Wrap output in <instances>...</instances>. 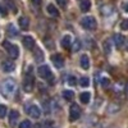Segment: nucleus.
<instances>
[{
    "label": "nucleus",
    "instance_id": "nucleus-1",
    "mask_svg": "<svg viewBox=\"0 0 128 128\" xmlns=\"http://www.w3.org/2000/svg\"><path fill=\"white\" fill-rule=\"evenodd\" d=\"M16 88H17V83L13 78H6L2 83V94L5 98H10L16 92Z\"/></svg>",
    "mask_w": 128,
    "mask_h": 128
},
{
    "label": "nucleus",
    "instance_id": "nucleus-2",
    "mask_svg": "<svg viewBox=\"0 0 128 128\" xmlns=\"http://www.w3.org/2000/svg\"><path fill=\"white\" fill-rule=\"evenodd\" d=\"M37 74H38V77L42 78V80H46V81H50V82L54 81V76H52V73H51V70H50V68L48 66L38 67Z\"/></svg>",
    "mask_w": 128,
    "mask_h": 128
},
{
    "label": "nucleus",
    "instance_id": "nucleus-3",
    "mask_svg": "<svg viewBox=\"0 0 128 128\" xmlns=\"http://www.w3.org/2000/svg\"><path fill=\"white\" fill-rule=\"evenodd\" d=\"M81 26H82L84 30H90V31H92V30L96 28L98 23H96V19H95L94 17L87 16V17H83V18L81 19Z\"/></svg>",
    "mask_w": 128,
    "mask_h": 128
},
{
    "label": "nucleus",
    "instance_id": "nucleus-4",
    "mask_svg": "<svg viewBox=\"0 0 128 128\" xmlns=\"http://www.w3.org/2000/svg\"><path fill=\"white\" fill-rule=\"evenodd\" d=\"M3 45H4L5 50L8 51V54H9L10 58H12V59H17V58H18V55H19L18 46H16V45H13V44H10L9 41H4Z\"/></svg>",
    "mask_w": 128,
    "mask_h": 128
},
{
    "label": "nucleus",
    "instance_id": "nucleus-5",
    "mask_svg": "<svg viewBox=\"0 0 128 128\" xmlns=\"http://www.w3.org/2000/svg\"><path fill=\"white\" fill-rule=\"evenodd\" d=\"M81 115V108L78 104H72L69 108V120L70 122H76Z\"/></svg>",
    "mask_w": 128,
    "mask_h": 128
},
{
    "label": "nucleus",
    "instance_id": "nucleus-6",
    "mask_svg": "<svg viewBox=\"0 0 128 128\" xmlns=\"http://www.w3.org/2000/svg\"><path fill=\"white\" fill-rule=\"evenodd\" d=\"M26 113L32 116V118H40V115H41V109L38 108L37 105H31L28 106V108L26 109Z\"/></svg>",
    "mask_w": 128,
    "mask_h": 128
},
{
    "label": "nucleus",
    "instance_id": "nucleus-7",
    "mask_svg": "<svg viewBox=\"0 0 128 128\" xmlns=\"http://www.w3.org/2000/svg\"><path fill=\"white\" fill-rule=\"evenodd\" d=\"M51 62H52V64L55 66V68H58V69H62V68L64 67V59L62 58L60 54L51 55Z\"/></svg>",
    "mask_w": 128,
    "mask_h": 128
},
{
    "label": "nucleus",
    "instance_id": "nucleus-8",
    "mask_svg": "<svg viewBox=\"0 0 128 128\" xmlns=\"http://www.w3.org/2000/svg\"><path fill=\"white\" fill-rule=\"evenodd\" d=\"M23 88L27 92H31L32 90H34V77H32L31 74L24 78V81H23Z\"/></svg>",
    "mask_w": 128,
    "mask_h": 128
},
{
    "label": "nucleus",
    "instance_id": "nucleus-9",
    "mask_svg": "<svg viewBox=\"0 0 128 128\" xmlns=\"http://www.w3.org/2000/svg\"><path fill=\"white\" fill-rule=\"evenodd\" d=\"M2 69L3 72L5 73H10V72H13L14 70V63L12 60H4L2 63Z\"/></svg>",
    "mask_w": 128,
    "mask_h": 128
},
{
    "label": "nucleus",
    "instance_id": "nucleus-10",
    "mask_svg": "<svg viewBox=\"0 0 128 128\" xmlns=\"http://www.w3.org/2000/svg\"><path fill=\"white\" fill-rule=\"evenodd\" d=\"M22 42H23V46L26 49H34V46H35V40L31 36H24Z\"/></svg>",
    "mask_w": 128,
    "mask_h": 128
},
{
    "label": "nucleus",
    "instance_id": "nucleus-11",
    "mask_svg": "<svg viewBox=\"0 0 128 128\" xmlns=\"http://www.w3.org/2000/svg\"><path fill=\"white\" fill-rule=\"evenodd\" d=\"M18 24H19V27L22 30H28V27H30V19L27 17H20L18 19Z\"/></svg>",
    "mask_w": 128,
    "mask_h": 128
},
{
    "label": "nucleus",
    "instance_id": "nucleus-12",
    "mask_svg": "<svg viewBox=\"0 0 128 128\" xmlns=\"http://www.w3.org/2000/svg\"><path fill=\"white\" fill-rule=\"evenodd\" d=\"M60 44H62L63 48H66V49L70 48V45H72V36H70V35L63 36V38H62V41H60Z\"/></svg>",
    "mask_w": 128,
    "mask_h": 128
},
{
    "label": "nucleus",
    "instance_id": "nucleus-13",
    "mask_svg": "<svg viewBox=\"0 0 128 128\" xmlns=\"http://www.w3.org/2000/svg\"><path fill=\"white\" fill-rule=\"evenodd\" d=\"M80 63H81V67L83 69H88L90 68V58L86 55V54H83L80 59Z\"/></svg>",
    "mask_w": 128,
    "mask_h": 128
},
{
    "label": "nucleus",
    "instance_id": "nucleus-14",
    "mask_svg": "<svg viewBox=\"0 0 128 128\" xmlns=\"http://www.w3.org/2000/svg\"><path fill=\"white\" fill-rule=\"evenodd\" d=\"M18 118H19V113L17 110H10L9 112V122H10V124H12V126L16 124V122L18 120Z\"/></svg>",
    "mask_w": 128,
    "mask_h": 128
},
{
    "label": "nucleus",
    "instance_id": "nucleus-15",
    "mask_svg": "<svg viewBox=\"0 0 128 128\" xmlns=\"http://www.w3.org/2000/svg\"><path fill=\"white\" fill-rule=\"evenodd\" d=\"M113 41H114V44L118 46V48H120L123 44H124V36H122L120 34H115L114 36H113Z\"/></svg>",
    "mask_w": 128,
    "mask_h": 128
},
{
    "label": "nucleus",
    "instance_id": "nucleus-16",
    "mask_svg": "<svg viewBox=\"0 0 128 128\" xmlns=\"http://www.w3.org/2000/svg\"><path fill=\"white\" fill-rule=\"evenodd\" d=\"M80 8H81V10H82L83 13L88 12L90 8H91V2H90V0H81V3H80Z\"/></svg>",
    "mask_w": 128,
    "mask_h": 128
},
{
    "label": "nucleus",
    "instance_id": "nucleus-17",
    "mask_svg": "<svg viewBox=\"0 0 128 128\" xmlns=\"http://www.w3.org/2000/svg\"><path fill=\"white\" fill-rule=\"evenodd\" d=\"M6 34L9 37H17L18 36V30L14 27V24H9L6 28Z\"/></svg>",
    "mask_w": 128,
    "mask_h": 128
},
{
    "label": "nucleus",
    "instance_id": "nucleus-18",
    "mask_svg": "<svg viewBox=\"0 0 128 128\" xmlns=\"http://www.w3.org/2000/svg\"><path fill=\"white\" fill-rule=\"evenodd\" d=\"M80 100L82 104H88L90 100H91V94L90 92H82L80 95Z\"/></svg>",
    "mask_w": 128,
    "mask_h": 128
},
{
    "label": "nucleus",
    "instance_id": "nucleus-19",
    "mask_svg": "<svg viewBox=\"0 0 128 128\" xmlns=\"http://www.w3.org/2000/svg\"><path fill=\"white\" fill-rule=\"evenodd\" d=\"M46 10H48V13H49L51 17H58V16H59V12H58L56 6H54L52 4H49L48 8H46Z\"/></svg>",
    "mask_w": 128,
    "mask_h": 128
},
{
    "label": "nucleus",
    "instance_id": "nucleus-20",
    "mask_svg": "<svg viewBox=\"0 0 128 128\" xmlns=\"http://www.w3.org/2000/svg\"><path fill=\"white\" fill-rule=\"evenodd\" d=\"M34 54H35V58H36L37 62H42V60H44V54H42V51L40 49H36Z\"/></svg>",
    "mask_w": 128,
    "mask_h": 128
},
{
    "label": "nucleus",
    "instance_id": "nucleus-21",
    "mask_svg": "<svg viewBox=\"0 0 128 128\" xmlns=\"http://www.w3.org/2000/svg\"><path fill=\"white\" fill-rule=\"evenodd\" d=\"M80 84L82 87H88L90 86V78L88 77H82L80 78Z\"/></svg>",
    "mask_w": 128,
    "mask_h": 128
},
{
    "label": "nucleus",
    "instance_id": "nucleus-22",
    "mask_svg": "<svg viewBox=\"0 0 128 128\" xmlns=\"http://www.w3.org/2000/svg\"><path fill=\"white\" fill-rule=\"evenodd\" d=\"M73 96H74V92L70 91V90H67V91H64V92H63V98L66 99V100H72V99H73Z\"/></svg>",
    "mask_w": 128,
    "mask_h": 128
},
{
    "label": "nucleus",
    "instance_id": "nucleus-23",
    "mask_svg": "<svg viewBox=\"0 0 128 128\" xmlns=\"http://www.w3.org/2000/svg\"><path fill=\"white\" fill-rule=\"evenodd\" d=\"M104 51H105V54H110L112 52V46H110V41L109 40H106L104 42Z\"/></svg>",
    "mask_w": 128,
    "mask_h": 128
},
{
    "label": "nucleus",
    "instance_id": "nucleus-24",
    "mask_svg": "<svg viewBox=\"0 0 128 128\" xmlns=\"http://www.w3.org/2000/svg\"><path fill=\"white\" fill-rule=\"evenodd\" d=\"M67 82H68L69 86H76V84H77V78L74 77V76H69L68 80H67Z\"/></svg>",
    "mask_w": 128,
    "mask_h": 128
},
{
    "label": "nucleus",
    "instance_id": "nucleus-25",
    "mask_svg": "<svg viewBox=\"0 0 128 128\" xmlns=\"http://www.w3.org/2000/svg\"><path fill=\"white\" fill-rule=\"evenodd\" d=\"M19 128H32V123L30 120H23L19 124Z\"/></svg>",
    "mask_w": 128,
    "mask_h": 128
},
{
    "label": "nucleus",
    "instance_id": "nucleus-26",
    "mask_svg": "<svg viewBox=\"0 0 128 128\" xmlns=\"http://www.w3.org/2000/svg\"><path fill=\"white\" fill-rule=\"evenodd\" d=\"M109 78H106V77H102L101 80H100V84H101V86L102 87H108L109 86Z\"/></svg>",
    "mask_w": 128,
    "mask_h": 128
},
{
    "label": "nucleus",
    "instance_id": "nucleus-27",
    "mask_svg": "<svg viewBox=\"0 0 128 128\" xmlns=\"http://www.w3.org/2000/svg\"><path fill=\"white\" fill-rule=\"evenodd\" d=\"M6 114V106L5 105H0V119L4 118Z\"/></svg>",
    "mask_w": 128,
    "mask_h": 128
},
{
    "label": "nucleus",
    "instance_id": "nucleus-28",
    "mask_svg": "<svg viewBox=\"0 0 128 128\" xmlns=\"http://www.w3.org/2000/svg\"><path fill=\"white\" fill-rule=\"evenodd\" d=\"M120 30H123V31L128 30V19H123L120 22Z\"/></svg>",
    "mask_w": 128,
    "mask_h": 128
},
{
    "label": "nucleus",
    "instance_id": "nucleus-29",
    "mask_svg": "<svg viewBox=\"0 0 128 128\" xmlns=\"http://www.w3.org/2000/svg\"><path fill=\"white\" fill-rule=\"evenodd\" d=\"M45 128H56V126L52 120H46L45 122Z\"/></svg>",
    "mask_w": 128,
    "mask_h": 128
},
{
    "label": "nucleus",
    "instance_id": "nucleus-30",
    "mask_svg": "<svg viewBox=\"0 0 128 128\" xmlns=\"http://www.w3.org/2000/svg\"><path fill=\"white\" fill-rule=\"evenodd\" d=\"M6 13H8V9H6L4 5H0V16H2V17H5Z\"/></svg>",
    "mask_w": 128,
    "mask_h": 128
},
{
    "label": "nucleus",
    "instance_id": "nucleus-31",
    "mask_svg": "<svg viewBox=\"0 0 128 128\" xmlns=\"http://www.w3.org/2000/svg\"><path fill=\"white\" fill-rule=\"evenodd\" d=\"M80 49H81V42L77 40L76 42H74V45H73V49H72V50H73V51H78Z\"/></svg>",
    "mask_w": 128,
    "mask_h": 128
},
{
    "label": "nucleus",
    "instance_id": "nucleus-32",
    "mask_svg": "<svg viewBox=\"0 0 128 128\" xmlns=\"http://www.w3.org/2000/svg\"><path fill=\"white\" fill-rule=\"evenodd\" d=\"M58 4L63 8H66V0H58Z\"/></svg>",
    "mask_w": 128,
    "mask_h": 128
},
{
    "label": "nucleus",
    "instance_id": "nucleus-33",
    "mask_svg": "<svg viewBox=\"0 0 128 128\" xmlns=\"http://www.w3.org/2000/svg\"><path fill=\"white\" fill-rule=\"evenodd\" d=\"M31 2L34 3L35 5H40V4H41V0H31Z\"/></svg>",
    "mask_w": 128,
    "mask_h": 128
},
{
    "label": "nucleus",
    "instance_id": "nucleus-34",
    "mask_svg": "<svg viewBox=\"0 0 128 128\" xmlns=\"http://www.w3.org/2000/svg\"><path fill=\"white\" fill-rule=\"evenodd\" d=\"M124 10H126V12H127V13H128V3H127V4H126V5H124Z\"/></svg>",
    "mask_w": 128,
    "mask_h": 128
},
{
    "label": "nucleus",
    "instance_id": "nucleus-35",
    "mask_svg": "<svg viewBox=\"0 0 128 128\" xmlns=\"http://www.w3.org/2000/svg\"><path fill=\"white\" fill-rule=\"evenodd\" d=\"M126 46H127V50H128V41H127V45Z\"/></svg>",
    "mask_w": 128,
    "mask_h": 128
}]
</instances>
